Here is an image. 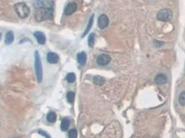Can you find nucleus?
Segmentation results:
<instances>
[{"mask_svg": "<svg viewBox=\"0 0 185 138\" xmlns=\"http://www.w3.org/2000/svg\"><path fill=\"white\" fill-rule=\"evenodd\" d=\"M13 41H14V33H13L12 31H9V32H6V39H5V42L6 44H11L13 42Z\"/></svg>", "mask_w": 185, "mask_h": 138, "instance_id": "nucleus-13", "label": "nucleus"}, {"mask_svg": "<svg viewBox=\"0 0 185 138\" xmlns=\"http://www.w3.org/2000/svg\"><path fill=\"white\" fill-rule=\"evenodd\" d=\"M46 119H47V121L51 123L55 122L57 120V114L54 113V111H50V113L47 114V116H46Z\"/></svg>", "mask_w": 185, "mask_h": 138, "instance_id": "nucleus-15", "label": "nucleus"}, {"mask_svg": "<svg viewBox=\"0 0 185 138\" xmlns=\"http://www.w3.org/2000/svg\"><path fill=\"white\" fill-rule=\"evenodd\" d=\"M108 24H109V19H108L107 15L102 14L100 17L98 18V26L101 30L107 28L108 26Z\"/></svg>", "mask_w": 185, "mask_h": 138, "instance_id": "nucleus-5", "label": "nucleus"}, {"mask_svg": "<svg viewBox=\"0 0 185 138\" xmlns=\"http://www.w3.org/2000/svg\"><path fill=\"white\" fill-rule=\"evenodd\" d=\"M74 98H75V93L72 91H70L68 92L67 94V100L70 103H73L74 102Z\"/></svg>", "mask_w": 185, "mask_h": 138, "instance_id": "nucleus-18", "label": "nucleus"}, {"mask_svg": "<svg viewBox=\"0 0 185 138\" xmlns=\"http://www.w3.org/2000/svg\"><path fill=\"white\" fill-rule=\"evenodd\" d=\"M34 55H35V73H36L38 82L41 83L43 80V67H42L41 58L38 52H34Z\"/></svg>", "mask_w": 185, "mask_h": 138, "instance_id": "nucleus-3", "label": "nucleus"}, {"mask_svg": "<svg viewBox=\"0 0 185 138\" xmlns=\"http://www.w3.org/2000/svg\"><path fill=\"white\" fill-rule=\"evenodd\" d=\"M76 79V76L73 73H70L67 75V81L69 83H73Z\"/></svg>", "mask_w": 185, "mask_h": 138, "instance_id": "nucleus-20", "label": "nucleus"}, {"mask_svg": "<svg viewBox=\"0 0 185 138\" xmlns=\"http://www.w3.org/2000/svg\"><path fill=\"white\" fill-rule=\"evenodd\" d=\"M15 11L21 18H26L30 15V8L22 2L15 5Z\"/></svg>", "mask_w": 185, "mask_h": 138, "instance_id": "nucleus-2", "label": "nucleus"}, {"mask_svg": "<svg viewBox=\"0 0 185 138\" xmlns=\"http://www.w3.org/2000/svg\"><path fill=\"white\" fill-rule=\"evenodd\" d=\"M179 102L181 106H185V91H182L179 96Z\"/></svg>", "mask_w": 185, "mask_h": 138, "instance_id": "nucleus-19", "label": "nucleus"}, {"mask_svg": "<svg viewBox=\"0 0 185 138\" xmlns=\"http://www.w3.org/2000/svg\"><path fill=\"white\" fill-rule=\"evenodd\" d=\"M155 45H156V46H161V45H163V42H158V41H155Z\"/></svg>", "mask_w": 185, "mask_h": 138, "instance_id": "nucleus-23", "label": "nucleus"}, {"mask_svg": "<svg viewBox=\"0 0 185 138\" xmlns=\"http://www.w3.org/2000/svg\"><path fill=\"white\" fill-rule=\"evenodd\" d=\"M77 59H78V62L81 65H84L86 64V60H87V54L85 52H79L78 55H77Z\"/></svg>", "mask_w": 185, "mask_h": 138, "instance_id": "nucleus-9", "label": "nucleus"}, {"mask_svg": "<svg viewBox=\"0 0 185 138\" xmlns=\"http://www.w3.org/2000/svg\"><path fill=\"white\" fill-rule=\"evenodd\" d=\"M92 81H94V83L96 85V86H102V85L105 83V78L100 76H94Z\"/></svg>", "mask_w": 185, "mask_h": 138, "instance_id": "nucleus-14", "label": "nucleus"}, {"mask_svg": "<svg viewBox=\"0 0 185 138\" xmlns=\"http://www.w3.org/2000/svg\"><path fill=\"white\" fill-rule=\"evenodd\" d=\"M172 11L169 8H164V9H161L159 12L157 13L156 15V18L158 21H170L171 18H172Z\"/></svg>", "mask_w": 185, "mask_h": 138, "instance_id": "nucleus-4", "label": "nucleus"}, {"mask_svg": "<svg viewBox=\"0 0 185 138\" xmlns=\"http://www.w3.org/2000/svg\"><path fill=\"white\" fill-rule=\"evenodd\" d=\"M53 3L52 1H34V5L35 6L34 17L36 21L41 22L45 19H51L53 16Z\"/></svg>", "mask_w": 185, "mask_h": 138, "instance_id": "nucleus-1", "label": "nucleus"}, {"mask_svg": "<svg viewBox=\"0 0 185 138\" xmlns=\"http://www.w3.org/2000/svg\"><path fill=\"white\" fill-rule=\"evenodd\" d=\"M34 36H35V38L37 39L38 42L40 43V44H44L45 43L46 38H45L44 34L43 33L42 31H36V32H34Z\"/></svg>", "mask_w": 185, "mask_h": 138, "instance_id": "nucleus-11", "label": "nucleus"}, {"mask_svg": "<svg viewBox=\"0 0 185 138\" xmlns=\"http://www.w3.org/2000/svg\"><path fill=\"white\" fill-rule=\"evenodd\" d=\"M168 81V77L166 75L164 74H159L157 75L155 78V82L158 85H162V84H165Z\"/></svg>", "mask_w": 185, "mask_h": 138, "instance_id": "nucleus-10", "label": "nucleus"}, {"mask_svg": "<svg viewBox=\"0 0 185 138\" xmlns=\"http://www.w3.org/2000/svg\"><path fill=\"white\" fill-rule=\"evenodd\" d=\"M69 138H76L77 135H78V133H77V130L76 129H71L69 131Z\"/></svg>", "mask_w": 185, "mask_h": 138, "instance_id": "nucleus-21", "label": "nucleus"}, {"mask_svg": "<svg viewBox=\"0 0 185 138\" xmlns=\"http://www.w3.org/2000/svg\"><path fill=\"white\" fill-rule=\"evenodd\" d=\"M46 59H47V62L50 63V64H57L59 60V57L57 54H55V52H50L47 54Z\"/></svg>", "mask_w": 185, "mask_h": 138, "instance_id": "nucleus-8", "label": "nucleus"}, {"mask_svg": "<svg viewBox=\"0 0 185 138\" xmlns=\"http://www.w3.org/2000/svg\"><path fill=\"white\" fill-rule=\"evenodd\" d=\"M76 9H77V4L75 2H70L67 5V6L65 8L64 13H65L66 16H70V15L72 14V13H74V11Z\"/></svg>", "mask_w": 185, "mask_h": 138, "instance_id": "nucleus-7", "label": "nucleus"}, {"mask_svg": "<svg viewBox=\"0 0 185 138\" xmlns=\"http://www.w3.org/2000/svg\"><path fill=\"white\" fill-rule=\"evenodd\" d=\"M92 22H94V15H92V16L91 17L90 21H89V23H88V25H87V28H86V30H85V31L83 32V34L82 35V38H83L85 35H86V34L88 33V31L91 30V28H92Z\"/></svg>", "mask_w": 185, "mask_h": 138, "instance_id": "nucleus-16", "label": "nucleus"}, {"mask_svg": "<svg viewBox=\"0 0 185 138\" xmlns=\"http://www.w3.org/2000/svg\"><path fill=\"white\" fill-rule=\"evenodd\" d=\"M111 61V57L108 54H100L97 57V64L99 65H107Z\"/></svg>", "mask_w": 185, "mask_h": 138, "instance_id": "nucleus-6", "label": "nucleus"}, {"mask_svg": "<svg viewBox=\"0 0 185 138\" xmlns=\"http://www.w3.org/2000/svg\"><path fill=\"white\" fill-rule=\"evenodd\" d=\"M39 134H43L44 136H46V137H47V138H50V136L47 134H46V133H44V132H42V131L40 130V131H39Z\"/></svg>", "mask_w": 185, "mask_h": 138, "instance_id": "nucleus-22", "label": "nucleus"}, {"mask_svg": "<svg viewBox=\"0 0 185 138\" xmlns=\"http://www.w3.org/2000/svg\"><path fill=\"white\" fill-rule=\"evenodd\" d=\"M70 125V120L69 119V118H64V119L61 121V130L63 131V132H66L69 127Z\"/></svg>", "mask_w": 185, "mask_h": 138, "instance_id": "nucleus-12", "label": "nucleus"}, {"mask_svg": "<svg viewBox=\"0 0 185 138\" xmlns=\"http://www.w3.org/2000/svg\"><path fill=\"white\" fill-rule=\"evenodd\" d=\"M95 42V34L91 33L89 35V38H88V45L90 46V47H94Z\"/></svg>", "mask_w": 185, "mask_h": 138, "instance_id": "nucleus-17", "label": "nucleus"}]
</instances>
